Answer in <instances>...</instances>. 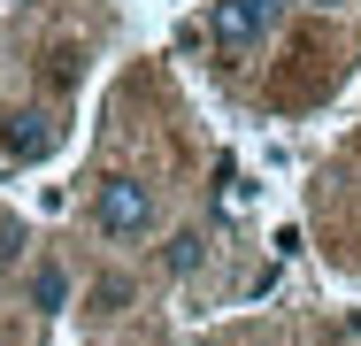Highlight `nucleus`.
<instances>
[{"label":"nucleus","instance_id":"nucleus-5","mask_svg":"<svg viewBox=\"0 0 361 346\" xmlns=\"http://www.w3.org/2000/svg\"><path fill=\"white\" fill-rule=\"evenodd\" d=\"M161 270L169 277H200L208 270V231H200V223H177V231L161 239Z\"/></svg>","mask_w":361,"mask_h":346},{"label":"nucleus","instance_id":"nucleus-8","mask_svg":"<svg viewBox=\"0 0 361 346\" xmlns=\"http://www.w3.org/2000/svg\"><path fill=\"white\" fill-rule=\"evenodd\" d=\"M0 270H23V223L0 215Z\"/></svg>","mask_w":361,"mask_h":346},{"label":"nucleus","instance_id":"nucleus-1","mask_svg":"<svg viewBox=\"0 0 361 346\" xmlns=\"http://www.w3.org/2000/svg\"><path fill=\"white\" fill-rule=\"evenodd\" d=\"M92 231L108 239V246H139V239H154L161 231V193L146 185V177H100L92 185Z\"/></svg>","mask_w":361,"mask_h":346},{"label":"nucleus","instance_id":"nucleus-2","mask_svg":"<svg viewBox=\"0 0 361 346\" xmlns=\"http://www.w3.org/2000/svg\"><path fill=\"white\" fill-rule=\"evenodd\" d=\"M54 146H62V124H54L47 108H8V116H0V154H8V162H47Z\"/></svg>","mask_w":361,"mask_h":346},{"label":"nucleus","instance_id":"nucleus-4","mask_svg":"<svg viewBox=\"0 0 361 346\" xmlns=\"http://www.w3.org/2000/svg\"><path fill=\"white\" fill-rule=\"evenodd\" d=\"M23 300H31L39 316H62V308L77 300L70 262H62V254H39V262H23Z\"/></svg>","mask_w":361,"mask_h":346},{"label":"nucleus","instance_id":"nucleus-3","mask_svg":"<svg viewBox=\"0 0 361 346\" xmlns=\"http://www.w3.org/2000/svg\"><path fill=\"white\" fill-rule=\"evenodd\" d=\"M277 16H285V0H216L208 31H216L223 47H254V39H262Z\"/></svg>","mask_w":361,"mask_h":346},{"label":"nucleus","instance_id":"nucleus-7","mask_svg":"<svg viewBox=\"0 0 361 346\" xmlns=\"http://www.w3.org/2000/svg\"><path fill=\"white\" fill-rule=\"evenodd\" d=\"M77 69H85L77 47H47V85H77Z\"/></svg>","mask_w":361,"mask_h":346},{"label":"nucleus","instance_id":"nucleus-9","mask_svg":"<svg viewBox=\"0 0 361 346\" xmlns=\"http://www.w3.org/2000/svg\"><path fill=\"white\" fill-rule=\"evenodd\" d=\"M0 169H8V154H0Z\"/></svg>","mask_w":361,"mask_h":346},{"label":"nucleus","instance_id":"nucleus-6","mask_svg":"<svg viewBox=\"0 0 361 346\" xmlns=\"http://www.w3.org/2000/svg\"><path fill=\"white\" fill-rule=\"evenodd\" d=\"M85 308H92V316H123V308H139V277H131V270H100V277H92V292H85Z\"/></svg>","mask_w":361,"mask_h":346}]
</instances>
